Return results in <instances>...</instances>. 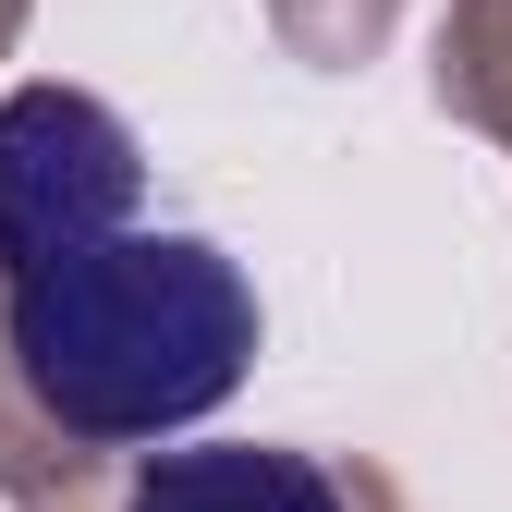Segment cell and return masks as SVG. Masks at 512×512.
<instances>
[{"instance_id": "obj_1", "label": "cell", "mask_w": 512, "mask_h": 512, "mask_svg": "<svg viewBox=\"0 0 512 512\" xmlns=\"http://www.w3.org/2000/svg\"><path fill=\"white\" fill-rule=\"evenodd\" d=\"M13 378L49 427L74 439H159L232 403L256 354V293L208 232H147L122 220L98 244H61L0 281Z\"/></svg>"}, {"instance_id": "obj_2", "label": "cell", "mask_w": 512, "mask_h": 512, "mask_svg": "<svg viewBox=\"0 0 512 512\" xmlns=\"http://www.w3.org/2000/svg\"><path fill=\"white\" fill-rule=\"evenodd\" d=\"M135 183H147V159L98 98H74V86L0 98V281L61 256V244L122 232L135 220Z\"/></svg>"}, {"instance_id": "obj_3", "label": "cell", "mask_w": 512, "mask_h": 512, "mask_svg": "<svg viewBox=\"0 0 512 512\" xmlns=\"http://www.w3.org/2000/svg\"><path fill=\"white\" fill-rule=\"evenodd\" d=\"M135 512H354V500L317 476L305 452H256V439H232V452H159L135 476Z\"/></svg>"}]
</instances>
